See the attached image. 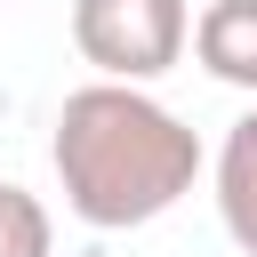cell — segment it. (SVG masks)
Returning a JSON list of instances; mask_svg holds the SVG:
<instances>
[{"label":"cell","mask_w":257,"mask_h":257,"mask_svg":"<svg viewBox=\"0 0 257 257\" xmlns=\"http://www.w3.org/2000/svg\"><path fill=\"white\" fill-rule=\"evenodd\" d=\"M209 177H217V217H225L233 249H241V257H257V112H241V120L225 128V145H217Z\"/></svg>","instance_id":"obj_4"},{"label":"cell","mask_w":257,"mask_h":257,"mask_svg":"<svg viewBox=\"0 0 257 257\" xmlns=\"http://www.w3.org/2000/svg\"><path fill=\"white\" fill-rule=\"evenodd\" d=\"M64 209L96 233H137L153 217H169L201 161V137L153 96V88H120V80H88L56 104V137H48Z\"/></svg>","instance_id":"obj_1"},{"label":"cell","mask_w":257,"mask_h":257,"mask_svg":"<svg viewBox=\"0 0 257 257\" xmlns=\"http://www.w3.org/2000/svg\"><path fill=\"white\" fill-rule=\"evenodd\" d=\"M185 48L201 56V72H209V80H225V88H249V96H257V0H209V8L193 16Z\"/></svg>","instance_id":"obj_3"},{"label":"cell","mask_w":257,"mask_h":257,"mask_svg":"<svg viewBox=\"0 0 257 257\" xmlns=\"http://www.w3.org/2000/svg\"><path fill=\"white\" fill-rule=\"evenodd\" d=\"M0 8H8V0H0Z\"/></svg>","instance_id":"obj_6"},{"label":"cell","mask_w":257,"mask_h":257,"mask_svg":"<svg viewBox=\"0 0 257 257\" xmlns=\"http://www.w3.org/2000/svg\"><path fill=\"white\" fill-rule=\"evenodd\" d=\"M0 257H56V217L24 185H0Z\"/></svg>","instance_id":"obj_5"},{"label":"cell","mask_w":257,"mask_h":257,"mask_svg":"<svg viewBox=\"0 0 257 257\" xmlns=\"http://www.w3.org/2000/svg\"><path fill=\"white\" fill-rule=\"evenodd\" d=\"M193 8L185 0H72V48L80 64H96V80L145 88L185 56Z\"/></svg>","instance_id":"obj_2"}]
</instances>
